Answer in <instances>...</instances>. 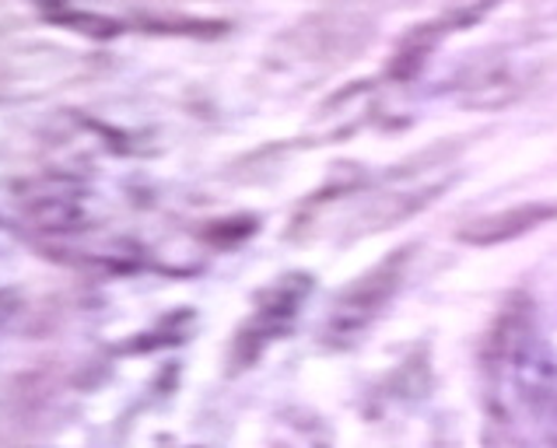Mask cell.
Segmentation results:
<instances>
[{"label": "cell", "instance_id": "14", "mask_svg": "<svg viewBox=\"0 0 557 448\" xmlns=\"http://www.w3.org/2000/svg\"><path fill=\"white\" fill-rule=\"evenodd\" d=\"M257 217H228V221H214V224H203V232L200 238L203 242H211V246H235V242H243V238L249 235H257Z\"/></svg>", "mask_w": 557, "mask_h": 448}, {"label": "cell", "instance_id": "9", "mask_svg": "<svg viewBox=\"0 0 557 448\" xmlns=\"http://www.w3.org/2000/svg\"><path fill=\"white\" fill-rule=\"evenodd\" d=\"M522 95V85L519 77L498 63V67H487L481 74H473L470 82L463 85V95H459V102L467 109H502L508 102H516Z\"/></svg>", "mask_w": 557, "mask_h": 448}, {"label": "cell", "instance_id": "11", "mask_svg": "<svg viewBox=\"0 0 557 448\" xmlns=\"http://www.w3.org/2000/svg\"><path fill=\"white\" fill-rule=\"evenodd\" d=\"M46 22L77 32V36H85V39H99V42L116 39L123 32V22L116 18H106V14H95V11H74V8H60L53 14H46Z\"/></svg>", "mask_w": 557, "mask_h": 448}, {"label": "cell", "instance_id": "8", "mask_svg": "<svg viewBox=\"0 0 557 448\" xmlns=\"http://www.w3.org/2000/svg\"><path fill=\"white\" fill-rule=\"evenodd\" d=\"M445 36H449V32H445V25L438 18L428 22V25L410 28L407 36L400 39V46H396V53L389 60V71L386 74L393 77V82H410V77L428 63V57L438 50V42Z\"/></svg>", "mask_w": 557, "mask_h": 448}, {"label": "cell", "instance_id": "16", "mask_svg": "<svg viewBox=\"0 0 557 448\" xmlns=\"http://www.w3.org/2000/svg\"><path fill=\"white\" fill-rule=\"evenodd\" d=\"M39 11H42V18L46 14H53V11H60V8H67V0H32Z\"/></svg>", "mask_w": 557, "mask_h": 448}, {"label": "cell", "instance_id": "17", "mask_svg": "<svg viewBox=\"0 0 557 448\" xmlns=\"http://www.w3.org/2000/svg\"><path fill=\"white\" fill-rule=\"evenodd\" d=\"M320 448H330V445H320Z\"/></svg>", "mask_w": 557, "mask_h": 448}, {"label": "cell", "instance_id": "2", "mask_svg": "<svg viewBox=\"0 0 557 448\" xmlns=\"http://www.w3.org/2000/svg\"><path fill=\"white\" fill-rule=\"evenodd\" d=\"M375 39V22L355 8H326L301 18L288 36L281 39V50L301 67L333 71L358 60Z\"/></svg>", "mask_w": 557, "mask_h": 448}, {"label": "cell", "instance_id": "7", "mask_svg": "<svg viewBox=\"0 0 557 448\" xmlns=\"http://www.w3.org/2000/svg\"><path fill=\"white\" fill-rule=\"evenodd\" d=\"M554 217H557V203H547V200L519 203V207H508V211L484 214V217L463 224V228H459V242L476 246V249L505 246V242H516V238L530 235L536 228H544V224Z\"/></svg>", "mask_w": 557, "mask_h": 448}, {"label": "cell", "instance_id": "1", "mask_svg": "<svg viewBox=\"0 0 557 448\" xmlns=\"http://www.w3.org/2000/svg\"><path fill=\"white\" fill-rule=\"evenodd\" d=\"M413 249L418 246H404L389 256H382L372 270H364L361 277H355L337 298H333L330 315L323 323V347L347 350L375 326V319L386 312V306L396 298V291H400L407 266L413 260Z\"/></svg>", "mask_w": 557, "mask_h": 448}, {"label": "cell", "instance_id": "5", "mask_svg": "<svg viewBox=\"0 0 557 448\" xmlns=\"http://www.w3.org/2000/svg\"><path fill=\"white\" fill-rule=\"evenodd\" d=\"M533 329H536L533 298L527 291H516L502 306L498 319L491 323V329L484 333V344H481V364H484V375L491 386L512 368V358L519 354V347L527 344V336Z\"/></svg>", "mask_w": 557, "mask_h": 448}, {"label": "cell", "instance_id": "3", "mask_svg": "<svg viewBox=\"0 0 557 448\" xmlns=\"http://www.w3.org/2000/svg\"><path fill=\"white\" fill-rule=\"evenodd\" d=\"M312 274H284L281 281H274L270 287L257 295V309L246 319L243 326H238L235 340H232V372H246L260 361V354L284 336L295 319L306 306V298L312 295Z\"/></svg>", "mask_w": 557, "mask_h": 448}, {"label": "cell", "instance_id": "4", "mask_svg": "<svg viewBox=\"0 0 557 448\" xmlns=\"http://www.w3.org/2000/svg\"><path fill=\"white\" fill-rule=\"evenodd\" d=\"M449 183L453 179H445V175H432V179H424L418 186H393L389 183V189H382V194L355 217L351 238L396 228V224L410 221L413 214L428 211V207H432L445 194V189H449Z\"/></svg>", "mask_w": 557, "mask_h": 448}, {"label": "cell", "instance_id": "13", "mask_svg": "<svg viewBox=\"0 0 557 448\" xmlns=\"http://www.w3.org/2000/svg\"><path fill=\"white\" fill-rule=\"evenodd\" d=\"M148 32H158V36H203V39H214V36H225L228 22H203V18H154L145 22Z\"/></svg>", "mask_w": 557, "mask_h": 448}, {"label": "cell", "instance_id": "15", "mask_svg": "<svg viewBox=\"0 0 557 448\" xmlns=\"http://www.w3.org/2000/svg\"><path fill=\"white\" fill-rule=\"evenodd\" d=\"M481 448H516L512 441V427H508V413L498 403V393H487V421H484V435H481Z\"/></svg>", "mask_w": 557, "mask_h": 448}, {"label": "cell", "instance_id": "12", "mask_svg": "<svg viewBox=\"0 0 557 448\" xmlns=\"http://www.w3.org/2000/svg\"><path fill=\"white\" fill-rule=\"evenodd\" d=\"M445 14H442V25H445V32H463V28H470V25H476V22H484L491 11H495L502 0H445Z\"/></svg>", "mask_w": 557, "mask_h": 448}, {"label": "cell", "instance_id": "10", "mask_svg": "<svg viewBox=\"0 0 557 448\" xmlns=\"http://www.w3.org/2000/svg\"><path fill=\"white\" fill-rule=\"evenodd\" d=\"M435 386V375H432V361H428V350H413V354L396 368L393 378H389V396L396 399V403H421V399H428V393H432Z\"/></svg>", "mask_w": 557, "mask_h": 448}, {"label": "cell", "instance_id": "6", "mask_svg": "<svg viewBox=\"0 0 557 448\" xmlns=\"http://www.w3.org/2000/svg\"><path fill=\"white\" fill-rule=\"evenodd\" d=\"M508 375L516 382L519 399L527 403L530 413L547 418L557 403V361L550 354V347L544 344V336L536 329L527 336V344L519 347V354L512 358Z\"/></svg>", "mask_w": 557, "mask_h": 448}]
</instances>
